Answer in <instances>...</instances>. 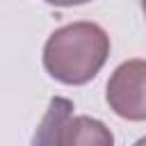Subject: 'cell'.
Here are the masks:
<instances>
[{
	"instance_id": "cell-2",
	"label": "cell",
	"mask_w": 146,
	"mask_h": 146,
	"mask_svg": "<svg viewBox=\"0 0 146 146\" xmlns=\"http://www.w3.org/2000/svg\"><path fill=\"white\" fill-rule=\"evenodd\" d=\"M110 110L125 121H146V59H128L114 68L105 87Z\"/></svg>"
},
{
	"instance_id": "cell-4",
	"label": "cell",
	"mask_w": 146,
	"mask_h": 146,
	"mask_svg": "<svg viewBox=\"0 0 146 146\" xmlns=\"http://www.w3.org/2000/svg\"><path fill=\"white\" fill-rule=\"evenodd\" d=\"M68 116H73V103H71L68 98H62V96L50 98L48 110H46L41 123H39L36 130H34L32 146H57L59 128L64 125V121H66Z\"/></svg>"
},
{
	"instance_id": "cell-5",
	"label": "cell",
	"mask_w": 146,
	"mask_h": 146,
	"mask_svg": "<svg viewBox=\"0 0 146 146\" xmlns=\"http://www.w3.org/2000/svg\"><path fill=\"white\" fill-rule=\"evenodd\" d=\"M48 5H55V7H78V5H87L91 0H46Z\"/></svg>"
},
{
	"instance_id": "cell-6",
	"label": "cell",
	"mask_w": 146,
	"mask_h": 146,
	"mask_svg": "<svg viewBox=\"0 0 146 146\" xmlns=\"http://www.w3.org/2000/svg\"><path fill=\"white\" fill-rule=\"evenodd\" d=\"M132 146H146V137H139V139H137Z\"/></svg>"
},
{
	"instance_id": "cell-3",
	"label": "cell",
	"mask_w": 146,
	"mask_h": 146,
	"mask_svg": "<svg viewBox=\"0 0 146 146\" xmlns=\"http://www.w3.org/2000/svg\"><path fill=\"white\" fill-rule=\"evenodd\" d=\"M57 146H114L112 130L87 114L68 116L57 135Z\"/></svg>"
},
{
	"instance_id": "cell-1",
	"label": "cell",
	"mask_w": 146,
	"mask_h": 146,
	"mask_svg": "<svg viewBox=\"0 0 146 146\" xmlns=\"http://www.w3.org/2000/svg\"><path fill=\"white\" fill-rule=\"evenodd\" d=\"M107 32L91 21H75L57 27L43 46V68L62 84L80 87L91 82L110 57Z\"/></svg>"
},
{
	"instance_id": "cell-7",
	"label": "cell",
	"mask_w": 146,
	"mask_h": 146,
	"mask_svg": "<svg viewBox=\"0 0 146 146\" xmlns=\"http://www.w3.org/2000/svg\"><path fill=\"white\" fill-rule=\"evenodd\" d=\"M139 5H141V11H144V18H146V0H139Z\"/></svg>"
}]
</instances>
